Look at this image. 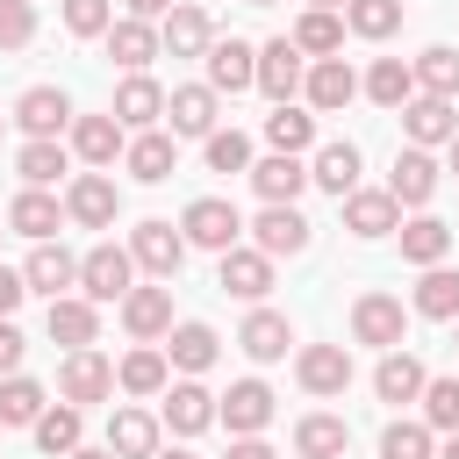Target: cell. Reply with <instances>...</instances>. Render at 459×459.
Returning <instances> with one entry per match:
<instances>
[{
    "label": "cell",
    "mask_w": 459,
    "mask_h": 459,
    "mask_svg": "<svg viewBox=\"0 0 459 459\" xmlns=\"http://www.w3.org/2000/svg\"><path fill=\"white\" fill-rule=\"evenodd\" d=\"M179 237H186V251H237L244 244V215L222 201V194H201V201H186V215H179Z\"/></svg>",
    "instance_id": "1"
},
{
    "label": "cell",
    "mask_w": 459,
    "mask_h": 459,
    "mask_svg": "<svg viewBox=\"0 0 459 459\" xmlns=\"http://www.w3.org/2000/svg\"><path fill=\"white\" fill-rule=\"evenodd\" d=\"M129 287H136V258H129V244H93V251L79 258V294H86L93 308L122 301Z\"/></svg>",
    "instance_id": "2"
},
{
    "label": "cell",
    "mask_w": 459,
    "mask_h": 459,
    "mask_svg": "<svg viewBox=\"0 0 459 459\" xmlns=\"http://www.w3.org/2000/svg\"><path fill=\"white\" fill-rule=\"evenodd\" d=\"M129 258L151 273V280H179V265H186V237H179V222H165V215H151V222H136L129 230Z\"/></svg>",
    "instance_id": "3"
},
{
    "label": "cell",
    "mask_w": 459,
    "mask_h": 459,
    "mask_svg": "<svg viewBox=\"0 0 459 459\" xmlns=\"http://www.w3.org/2000/svg\"><path fill=\"white\" fill-rule=\"evenodd\" d=\"M409 337V308L394 301V294H380V287H366L359 301H351V344H373V351H394Z\"/></svg>",
    "instance_id": "4"
},
{
    "label": "cell",
    "mask_w": 459,
    "mask_h": 459,
    "mask_svg": "<svg viewBox=\"0 0 459 459\" xmlns=\"http://www.w3.org/2000/svg\"><path fill=\"white\" fill-rule=\"evenodd\" d=\"M201 65H208V79H201V86H208L215 100H222V93H244V86H258V43H244V36H215Z\"/></svg>",
    "instance_id": "5"
},
{
    "label": "cell",
    "mask_w": 459,
    "mask_h": 459,
    "mask_svg": "<svg viewBox=\"0 0 459 459\" xmlns=\"http://www.w3.org/2000/svg\"><path fill=\"white\" fill-rule=\"evenodd\" d=\"M108 394H115V359H100V351H65V366H57V402L93 409V402H108Z\"/></svg>",
    "instance_id": "6"
},
{
    "label": "cell",
    "mask_w": 459,
    "mask_h": 459,
    "mask_svg": "<svg viewBox=\"0 0 459 459\" xmlns=\"http://www.w3.org/2000/svg\"><path fill=\"white\" fill-rule=\"evenodd\" d=\"M65 215H72L79 230H115V215H122V186H115L108 172H79V179L65 186Z\"/></svg>",
    "instance_id": "7"
},
{
    "label": "cell",
    "mask_w": 459,
    "mask_h": 459,
    "mask_svg": "<svg viewBox=\"0 0 459 459\" xmlns=\"http://www.w3.org/2000/svg\"><path fill=\"white\" fill-rule=\"evenodd\" d=\"M273 387L265 380H230V394H215V423H230V437H258L273 423Z\"/></svg>",
    "instance_id": "8"
},
{
    "label": "cell",
    "mask_w": 459,
    "mask_h": 459,
    "mask_svg": "<svg viewBox=\"0 0 459 459\" xmlns=\"http://www.w3.org/2000/svg\"><path fill=\"white\" fill-rule=\"evenodd\" d=\"M108 115H115V122H122L129 136H143V129H158V122H165V86H158L151 72H129V79L115 86Z\"/></svg>",
    "instance_id": "9"
},
{
    "label": "cell",
    "mask_w": 459,
    "mask_h": 459,
    "mask_svg": "<svg viewBox=\"0 0 459 459\" xmlns=\"http://www.w3.org/2000/svg\"><path fill=\"white\" fill-rule=\"evenodd\" d=\"M14 122L29 143H57V129H72V93L65 86H29L14 100Z\"/></svg>",
    "instance_id": "10"
},
{
    "label": "cell",
    "mask_w": 459,
    "mask_h": 459,
    "mask_svg": "<svg viewBox=\"0 0 459 459\" xmlns=\"http://www.w3.org/2000/svg\"><path fill=\"white\" fill-rule=\"evenodd\" d=\"M244 179L258 186V201H265V208H294V201H301V186H308V158L265 151V158H251V172H244Z\"/></svg>",
    "instance_id": "11"
},
{
    "label": "cell",
    "mask_w": 459,
    "mask_h": 459,
    "mask_svg": "<svg viewBox=\"0 0 459 459\" xmlns=\"http://www.w3.org/2000/svg\"><path fill=\"white\" fill-rule=\"evenodd\" d=\"M122 330L136 337V344H165V330H172V287L158 280V287H129L122 301Z\"/></svg>",
    "instance_id": "12"
},
{
    "label": "cell",
    "mask_w": 459,
    "mask_h": 459,
    "mask_svg": "<svg viewBox=\"0 0 459 459\" xmlns=\"http://www.w3.org/2000/svg\"><path fill=\"white\" fill-rule=\"evenodd\" d=\"M301 79H308V57L287 43V36H273V43H258V93L280 108V100H294L301 93Z\"/></svg>",
    "instance_id": "13"
},
{
    "label": "cell",
    "mask_w": 459,
    "mask_h": 459,
    "mask_svg": "<svg viewBox=\"0 0 459 459\" xmlns=\"http://www.w3.org/2000/svg\"><path fill=\"white\" fill-rule=\"evenodd\" d=\"M301 100H308V115H337V108L359 100V72L344 57H316L308 79H301Z\"/></svg>",
    "instance_id": "14"
},
{
    "label": "cell",
    "mask_w": 459,
    "mask_h": 459,
    "mask_svg": "<svg viewBox=\"0 0 459 459\" xmlns=\"http://www.w3.org/2000/svg\"><path fill=\"white\" fill-rule=\"evenodd\" d=\"M122 151H129V129H122L115 115H72V158H79V165L108 172Z\"/></svg>",
    "instance_id": "15"
},
{
    "label": "cell",
    "mask_w": 459,
    "mask_h": 459,
    "mask_svg": "<svg viewBox=\"0 0 459 459\" xmlns=\"http://www.w3.org/2000/svg\"><path fill=\"white\" fill-rule=\"evenodd\" d=\"M337 208H344V230H351V237H366V244L402 230V208H394V194H387V186H351Z\"/></svg>",
    "instance_id": "16"
},
{
    "label": "cell",
    "mask_w": 459,
    "mask_h": 459,
    "mask_svg": "<svg viewBox=\"0 0 459 459\" xmlns=\"http://www.w3.org/2000/svg\"><path fill=\"white\" fill-rule=\"evenodd\" d=\"M251 230V251H265V258H301L308 251V215L301 208H258V222H244Z\"/></svg>",
    "instance_id": "17"
},
{
    "label": "cell",
    "mask_w": 459,
    "mask_h": 459,
    "mask_svg": "<svg viewBox=\"0 0 459 459\" xmlns=\"http://www.w3.org/2000/svg\"><path fill=\"white\" fill-rule=\"evenodd\" d=\"M158 351H165V366H172L179 380H201V373L215 366V351H222V337H215L208 323H172Z\"/></svg>",
    "instance_id": "18"
},
{
    "label": "cell",
    "mask_w": 459,
    "mask_h": 459,
    "mask_svg": "<svg viewBox=\"0 0 459 459\" xmlns=\"http://www.w3.org/2000/svg\"><path fill=\"white\" fill-rule=\"evenodd\" d=\"M294 380L330 402V394L351 387V351H344V344H301V351H294Z\"/></svg>",
    "instance_id": "19"
},
{
    "label": "cell",
    "mask_w": 459,
    "mask_h": 459,
    "mask_svg": "<svg viewBox=\"0 0 459 459\" xmlns=\"http://www.w3.org/2000/svg\"><path fill=\"white\" fill-rule=\"evenodd\" d=\"M158 423H165L172 437H201V430L215 423V394H208L201 380H172L165 402H158Z\"/></svg>",
    "instance_id": "20"
},
{
    "label": "cell",
    "mask_w": 459,
    "mask_h": 459,
    "mask_svg": "<svg viewBox=\"0 0 459 459\" xmlns=\"http://www.w3.org/2000/svg\"><path fill=\"white\" fill-rule=\"evenodd\" d=\"M208 43H215V22H208V7H194V0H179V7L158 22V50H165V57H208Z\"/></svg>",
    "instance_id": "21"
},
{
    "label": "cell",
    "mask_w": 459,
    "mask_h": 459,
    "mask_svg": "<svg viewBox=\"0 0 459 459\" xmlns=\"http://www.w3.org/2000/svg\"><path fill=\"white\" fill-rule=\"evenodd\" d=\"M402 136H409L416 151H437V143H452V136H459V108H452V100H437V93H416V100L402 108Z\"/></svg>",
    "instance_id": "22"
},
{
    "label": "cell",
    "mask_w": 459,
    "mask_h": 459,
    "mask_svg": "<svg viewBox=\"0 0 459 459\" xmlns=\"http://www.w3.org/2000/svg\"><path fill=\"white\" fill-rule=\"evenodd\" d=\"M215 287H222V294H237V301H265V294H273V258H265V251H251V244H237V251H222Z\"/></svg>",
    "instance_id": "23"
},
{
    "label": "cell",
    "mask_w": 459,
    "mask_h": 459,
    "mask_svg": "<svg viewBox=\"0 0 459 459\" xmlns=\"http://www.w3.org/2000/svg\"><path fill=\"white\" fill-rule=\"evenodd\" d=\"M100 43H108V57H115L122 72H151V57H165V50H158V22H136V14H115Z\"/></svg>",
    "instance_id": "24"
},
{
    "label": "cell",
    "mask_w": 459,
    "mask_h": 459,
    "mask_svg": "<svg viewBox=\"0 0 459 459\" xmlns=\"http://www.w3.org/2000/svg\"><path fill=\"white\" fill-rule=\"evenodd\" d=\"M172 165H179V136H172V129H143V136H129V151H122V172L143 179V186L172 179Z\"/></svg>",
    "instance_id": "25"
},
{
    "label": "cell",
    "mask_w": 459,
    "mask_h": 459,
    "mask_svg": "<svg viewBox=\"0 0 459 459\" xmlns=\"http://www.w3.org/2000/svg\"><path fill=\"white\" fill-rule=\"evenodd\" d=\"M387 194H394V208H430V194H437V158L430 151H394V172H387Z\"/></svg>",
    "instance_id": "26"
},
{
    "label": "cell",
    "mask_w": 459,
    "mask_h": 459,
    "mask_svg": "<svg viewBox=\"0 0 459 459\" xmlns=\"http://www.w3.org/2000/svg\"><path fill=\"white\" fill-rule=\"evenodd\" d=\"M57 222H65V201H57L50 186H22V194L7 201V230H22L29 244H50Z\"/></svg>",
    "instance_id": "27"
},
{
    "label": "cell",
    "mask_w": 459,
    "mask_h": 459,
    "mask_svg": "<svg viewBox=\"0 0 459 459\" xmlns=\"http://www.w3.org/2000/svg\"><path fill=\"white\" fill-rule=\"evenodd\" d=\"M43 330H50V344H65V351H93V337H100V308H93L86 294H65V301H50Z\"/></svg>",
    "instance_id": "28"
},
{
    "label": "cell",
    "mask_w": 459,
    "mask_h": 459,
    "mask_svg": "<svg viewBox=\"0 0 459 459\" xmlns=\"http://www.w3.org/2000/svg\"><path fill=\"white\" fill-rule=\"evenodd\" d=\"M215 108H222V100H215L208 86H172V93H165V129L208 143V136H215Z\"/></svg>",
    "instance_id": "29"
},
{
    "label": "cell",
    "mask_w": 459,
    "mask_h": 459,
    "mask_svg": "<svg viewBox=\"0 0 459 459\" xmlns=\"http://www.w3.org/2000/svg\"><path fill=\"white\" fill-rule=\"evenodd\" d=\"M22 280H29V294L65 301V294L79 287V258H72L65 244H36V251H29V265H22Z\"/></svg>",
    "instance_id": "30"
},
{
    "label": "cell",
    "mask_w": 459,
    "mask_h": 459,
    "mask_svg": "<svg viewBox=\"0 0 459 459\" xmlns=\"http://www.w3.org/2000/svg\"><path fill=\"white\" fill-rule=\"evenodd\" d=\"M237 344H244V359H258V366H273V359H287V344H294V323L280 316V308H251L244 316V330H237Z\"/></svg>",
    "instance_id": "31"
},
{
    "label": "cell",
    "mask_w": 459,
    "mask_h": 459,
    "mask_svg": "<svg viewBox=\"0 0 459 459\" xmlns=\"http://www.w3.org/2000/svg\"><path fill=\"white\" fill-rule=\"evenodd\" d=\"M158 430H165V423H158L151 409H129V402H122V409L108 416V452H115V459H158Z\"/></svg>",
    "instance_id": "32"
},
{
    "label": "cell",
    "mask_w": 459,
    "mask_h": 459,
    "mask_svg": "<svg viewBox=\"0 0 459 459\" xmlns=\"http://www.w3.org/2000/svg\"><path fill=\"white\" fill-rule=\"evenodd\" d=\"M115 387H122V394H136V402L165 394V387H172V366H165V351H158V344H136V351H122V366H115Z\"/></svg>",
    "instance_id": "33"
},
{
    "label": "cell",
    "mask_w": 459,
    "mask_h": 459,
    "mask_svg": "<svg viewBox=\"0 0 459 459\" xmlns=\"http://www.w3.org/2000/svg\"><path fill=\"white\" fill-rule=\"evenodd\" d=\"M423 380H430V373H423V359H416V351H402V344H394V351H380V366H373V394H380V402H394V409H402V402H416V394H423Z\"/></svg>",
    "instance_id": "34"
},
{
    "label": "cell",
    "mask_w": 459,
    "mask_h": 459,
    "mask_svg": "<svg viewBox=\"0 0 459 459\" xmlns=\"http://www.w3.org/2000/svg\"><path fill=\"white\" fill-rule=\"evenodd\" d=\"M359 93H366L373 108H394V115H402V108L416 100V72H409V57H373V72L359 79Z\"/></svg>",
    "instance_id": "35"
},
{
    "label": "cell",
    "mask_w": 459,
    "mask_h": 459,
    "mask_svg": "<svg viewBox=\"0 0 459 459\" xmlns=\"http://www.w3.org/2000/svg\"><path fill=\"white\" fill-rule=\"evenodd\" d=\"M308 186H323V194H351L359 186V143H316L308 151Z\"/></svg>",
    "instance_id": "36"
},
{
    "label": "cell",
    "mask_w": 459,
    "mask_h": 459,
    "mask_svg": "<svg viewBox=\"0 0 459 459\" xmlns=\"http://www.w3.org/2000/svg\"><path fill=\"white\" fill-rule=\"evenodd\" d=\"M394 237H402V258H409L416 273L445 265V251H452V222H437V215H409Z\"/></svg>",
    "instance_id": "37"
},
{
    "label": "cell",
    "mask_w": 459,
    "mask_h": 459,
    "mask_svg": "<svg viewBox=\"0 0 459 459\" xmlns=\"http://www.w3.org/2000/svg\"><path fill=\"white\" fill-rule=\"evenodd\" d=\"M86 445V409H72V402H50L43 416H36V452H50V459H72Z\"/></svg>",
    "instance_id": "38"
},
{
    "label": "cell",
    "mask_w": 459,
    "mask_h": 459,
    "mask_svg": "<svg viewBox=\"0 0 459 459\" xmlns=\"http://www.w3.org/2000/svg\"><path fill=\"white\" fill-rule=\"evenodd\" d=\"M50 409V387L29 380V373H7L0 380V430H36V416Z\"/></svg>",
    "instance_id": "39"
},
{
    "label": "cell",
    "mask_w": 459,
    "mask_h": 459,
    "mask_svg": "<svg viewBox=\"0 0 459 459\" xmlns=\"http://www.w3.org/2000/svg\"><path fill=\"white\" fill-rule=\"evenodd\" d=\"M294 452H301V459H344V452H351V423L316 409V416L294 423Z\"/></svg>",
    "instance_id": "40"
},
{
    "label": "cell",
    "mask_w": 459,
    "mask_h": 459,
    "mask_svg": "<svg viewBox=\"0 0 459 459\" xmlns=\"http://www.w3.org/2000/svg\"><path fill=\"white\" fill-rule=\"evenodd\" d=\"M409 316L452 323V316H459V273H452V265H430V273L416 280V294H409Z\"/></svg>",
    "instance_id": "41"
},
{
    "label": "cell",
    "mask_w": 459,
    "mask_h": 459,
    "mask_svg": "<svg viewBox=\"0 0 459 459\" xmlns=\"http://www.w3.org/2000/svg\"><path fill=\"white\" fill-rule=\"evenodd\" d=\"M265 143L287 151V158H308V151H316V115L294 108V100H280V108L265 115Z\"/></svg>",
    "instance_id": "42"
},
{
    "label": "cell",
    "mask_w": 459,
    "mask_h": 459,
    "mask_svg": "<svg viewBox=\"0 0 459 459\" xmlns=\"http://www.w3.org/2000/svg\"><path fill=\"white\" fill-rule=\"evenodd\" d=\"M409 72H416V93L459 100V50H452V43H430V50H416V57H409Z\"/></svg>",
    "instance_id": "43"
},
{
    "label": "cell",
    "mask_w": 459,
    "mask_h": 459,
    "mask_svg": "<svg viewBox=\"0 0 459 459\" xmlns=\"http://www.w3.org/2000/svg\"><path fill=\"white\" fill-rule=\"evenodd\" d=\"M308 65L316 57H337L344 50V14H316V7H301V22H294V36H287Z\"/></svg>",
    "instance_id": "44"
},
{
    "label": "cell",
    "mask_w": 459,
    "mask_h": 459,
    "mask_svg": "<svg viewBox=\"0 0 459 459\" xmlns=\"http://www.w3.org/2000/svg\"><path fill=\"white\" fill-rule=\"evenodd\" d=\"M394 29H402V0H344V36L387 43Z\"/></svg>",
    "instance_id": "45"
},
{
    "label": "cell",
    "mask_w": 459,
    "mask_h": 459,
    "mask_svg": "<svg viewBox=\"0 0 459 459\" xmlns=\"http://www.w3.org/2000/svg\"><path fill=\"white\" fill-rule=\"evenodd\" d=\"M416 402H423V416H416L423 430H445V437L459 430V380H452V373H430Z\"/></svg>",
    "instance_id": "46"
},
{
    "label": "cell",
    "mask_w": 459,
    "mask_h": 459,
    "mask_svg": "<svg viewBox=\"0 0 459 459\" xmlns=\"http://www.w3.org/2000/svg\"><path fill=\"white\" fill-rule=\"evenodd\" d=\"M14 172H22V186H57V172H72V151L65 143H22Z\"/></svg>",
    "instance_id": "47"
},
{
    "label": "cell",
    "mask_w": 459,
    "mask_h": 459,
    "mask_svg": "<svg viewBox=\"0 0 459 459\" xmlns=\"http://www.w3.org/2000/svg\"><path fill=\"white\" fill-rule=\"evenodd\" d=\"M380 459H437V430H423L416 416H394L380 430Z\"/></svg>",
    "instance_id": "48"
},
{
    "label": "cell",
    "mask_w": 459,
    "mask_h": 459,
    "mask_svg": "<svg viewBox=\"0 0 459 459\" xmlns=\"http://www.w3.org/2000/svg\"><path fill=\"white\" fill-rule=\"evenodd\" d=\"M201 158H208V172H222V179H230V172H251V136H244V129H215V136L201 143Z\"/></svg>",
    "instance_id": "49"
},
{
    "label": "cell",
    "mask_w": 459,
    "mask_h": 459,
    "mask_svg": "<svg viewBox=\"0 0 459 459\" xmlns=\"http://www.w3.org/2000/svg\"><path fill=\"white\" fill-rule=\"evenodd\" d=\"M115 22V0H65V29L72 36H108Z\"/></svg>",
    "instance_id": "50"
},
{
    "label": "cell",
    "mask_w": 459,
    "mask_h": 459,
    "mask_svg": "<svg viewBox=\"0 0 459 459\" xmlns=\"http://www.w3.org/2000/svg\"><path fill=\"white\" fill-rule=\"evenodd\" d=\"M36 36V0H0V50H22Z\"/></svg>",
    "instance_id": "51"
},
{
    "label": "cell",
    "mask_w": 459,
    "mask_h": 459,
    "mask_svg": "<svg viewBox=\"0 0 459 459\" xmlns=\"http://www.w3.org/2000/svg\"><path fill=\"white\" fill-rule=\"evenodd\" d=\"M22 359H29V337L14 330V316H0V380L22 373Z\"/></svg>",
    "instance_id": "52"
},
{
    "label": "cell",
    "mask_w": 459,
    "mask_h": 459,
    "mask_svg": "<svg viewBox=\"0 0 459 459\" xmlns=\"http://www.w3.org/2000/svg\"><path fill=\"white\" fill-rule=\"evenodd\" d=\"M29 301V280H22V265H0V316H14Z\"/></svg>",
    "instance_id": "53"
},
{
    "label": "cell",
    "mask_w": 459,
    "mask_h": 459,
    "mask_svg": "<svg viewBox=\"0 0 459 459\" xmlns=\"http://www.w3.org/2000/svg\"><path fill=\"white\" fill-rule=\"evenodd\" d=\"M222 459H280V452H273L265 437H230V452H222Z\"/></svg>",
    "instance_id": "54"
},
{
    "label": "cell",
    "mask_w": 459,
    "mask_h": 459,
    "mask_svg": "<svg viewBox=\"0 0 459 459\" xmlns=\"http://www.w3.org/2000/svg\"><path fill=\"white\" fill-rule=\"evenodd\" d=\"M179 0H122V14H136V22H165Z\"/></svg>",
    "instance_id": "55"
},
{
    "label": "cell",
    "mask_w": 459,
    "mask_h": 459,
    "mask_svg": "<svg viewBox=\"0 0 459 459\" xmlns=\"http://www.w3.org/2000/svg\"><path fill=\"white\" fill-rule=\"evenodd\" d=\"M72 459H115V452H108V445H79Z\"/></svg>",
    "instance_id": "56"
},
{
    "label": "cell",
    "mask_w": 459,
    "mask_h": 459,
    "mask_svg": "<svg viewBox=\"0 0 459 459\" xmlns=\"http://www.w3.org/2000/svg\"><path fill=\"white\" fill-rule=\"evenodd\" d=\"M301 7H316V14H344V0H301Z\"/></svg>",
    "instance_id": "57"
},
{
    "label": "cell",
    "mask_w": 459,
    "mask_h": 459,
    "mask_svg": "<svg viewBox=\"0 0 459 459\" xmlns=\"http://www.w3.org/2000/svg\"><path fill=\"white\" fill-rule=\"evenodd\" d=\"M158 459H201V452H186V445H158Z\"/></svg>",
    "instance_id": "58"
},
{
    "label": "cell",
    "mask_w": 459,
    "mask_h": 459,
    "mask_svg": "<svg viewBox=\"0 0 459 459\" xmlns=\"http://www.w3.org/2000/svg\"><path fill=\"white\" fill-rule=\"evenodd\" d=\"M437 459H459V430H452V437H445V452H437Z\"/></svg>",
    "instance_id": "59"
},
{
    "label": "cell",
    "mask_w": 459,
    "mask_h": 459,
    "mask_svg": "<svg viewBox=\"0 0 459 459\" xmlns=\"http://www.w3.org/2000/svg\"><path fill=\"white\" fill-rule=\"evenodd\" d=\"M445 151H452V172H459V136H452V143H445Z\"/></svg>",
    "instance_id": "60"
},
{
    "label": "cell",
    "mask_w": 459,
    "mask_h": 459,
    "mask_svg": "<svg viewBox=\"0 0 459 459\" xmlns=\"http://www.w3.org/2000/svg\"><path fill=\"white\" fill-rule=\"evenodd\" d=\"M452 351H459V316H452Z\"/></svg>",
    "instance_id": "61"
},
{
    "label": "cell",
    "mask_w": 459,
    "mask_h": 459,
    "mask_svg": "<svg viewBox=\"0 0 459 459\" xmlns=\"http://www.w3.org/2000/svg\"><path fill=\"white\" fill-rule=\"evenodd\" d=\"M244 7H273V0H244Z\"/></svg>",
    "instance_id": "62"
},
{
    "label": "cell",
    "mask_w": 459,
    "mask_h": 459,
    "mask_svg": "<svg viewBox=\"0 0 459 459\" xmlns=\"http://www.w3.org/2000/svg\"><path fill=\"white\" fill-rule=\"evenodd\" d=\"M0 129H7V115H0Z\"/></svg>",
    "instance_id": "63"
}]
</instances>
